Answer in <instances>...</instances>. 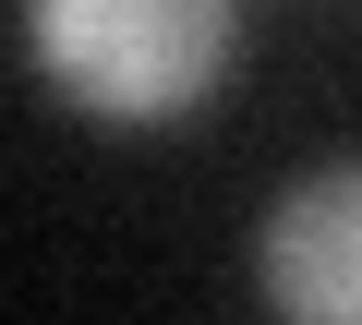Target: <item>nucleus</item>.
<instances>
[{
    "label": "nucleus",
    "instance_id": "1",
    "mask_svg": "<svg viewBox=\"0 0 362 325\" xmlns=\"http://www.w3.org/2000/svg\"><path fill=\"white\" fill-rule=\"evenodd\" d=\"M242 37V0H25V61L97 133H157L206 109Z\"/></svg>",
    "mask_w": 362,
    "mask_h": 325
},
{
    "label": "nucleus",
    "instance_id": "2",
    "mask_svg": "<svg viewBox=\"0 0 362 325\" xmlns=\"http://www.w3.org/2000/svg\"><path fill=\"white\" fill-rule=\"evenodd\" d=\"M254 277L278 313L302 325H362V157H326V169H302L266 229H254Z\"/></svg>",
    "mask_w": 362,
    "mask_h": 325
}]
</instances>
